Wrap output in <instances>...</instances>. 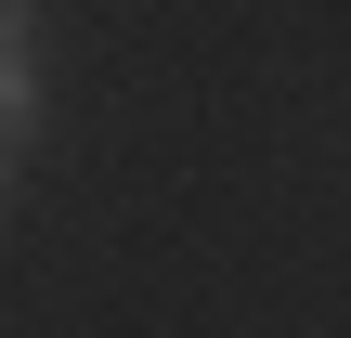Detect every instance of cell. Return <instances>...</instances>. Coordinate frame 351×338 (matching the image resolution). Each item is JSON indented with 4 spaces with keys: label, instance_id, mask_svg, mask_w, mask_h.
<instances>
[{
    "label": "cell",
    "instance_id": "cell-2",
    "mask_svg": "<svg viewBox=\"0 0 351 338\" xmlns=\"http://www.w3.org/2000/svg\"><path fill=\"white\" fill-rule=\"evenodd\" d=\"M0 182H13V143H0Z\"/></svg>",
    "mask_w": 351,
    "mask_h": 338
},
{
    "label": "cell",
    "instance_id": "cell-1",
    "mask_svg": "<svg viewBox=\"0 0 351 338\" xmlns=\"http://www.w3.org/2000/svg\"><path fill=\"white\" fill-rule=\"evenodd\" d=\"M0 65H39V0H0Z\"/></svg>",
    "mask_w": 351,
    "mask_h": 338
}]
</instances>
